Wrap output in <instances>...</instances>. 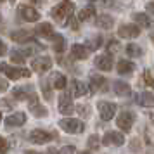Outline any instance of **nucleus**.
Here are the masks:
<instances>
[{"label":"nucleus","instance_id":"nucleus-45","mask_svg":"<svg viewBox=\"0 0 154 154\" xmlns=\"http://www.w3.org/2000/svg\"><path fill=\"white\" fill-rule=\"evenodd\" d=\"M149 118H151V121H152V125H154V114H149Z\"/></svg>","mask_w":154,"mask_h":154},{"label":"nucleus","instance_id":"nucleus-13","mask_svg":"<svg viewBox=\"0 0 154 154\" xmlns=\"http://www.w3.org/2000/svg\"><path fill=\"white\" fill-rule=\"evenodd\" d=\"M94 64H95V68L100 69V71H111L112 69V57L109 56V54L97 56L95 61H94Z\"/></svg>","mask_w":154,"mask_h":154},{"label":"nucleus","instance_id":"nucleus-42","mask_svg":"<svg viewBox=\"0 0 154 154\" xmlns=\"http://www.w3.org/2000/svg\"><path fill=\"white\" fill-rule=\"evenodd\" d=\"M68 24H69V26H71V28H73V29H78V23L75 21V19H73V17H71L69 21H68Z\"/></svg>","mask_w":154,"mask_h":154},{"label":"nucleus","instance_id":"nucleus-41","mask_svg":"<svg viewBox=\"0 0 154 154\" xmlns=\"http://www.w3.org/2000/svg\"><path fill=\"white\" fill-rule=\"evenodd\" d=\"M146 9H147V12H151V14H154V2H149L146 5Z\"/></svg>","mask_w":154,"mask_h":154},{"label":"nucleus","instance_id":"nucleus-10","mask_svg":"<svg viewBox=\"0 0 154 154\" xmlns=\"http://www.w3.org/2000/svg\"><path fill=\"white\" fill-rule=\"evenodd\" d=\"M102 144H104V146H123V144H125V135L121 132L111 130V132H107L104 137H102Z\"/></svg>","mask_w":154,"mask_h":154},{"label":"nucleus","instance_id":"nucleus-5","mask_svg":"<svg viewBox=\"0 0 154 154\" xmlns=\"http://www.w3.org/2000/svg\"><path fill=\"white\" fill-rule=\"evenodd\" d=\"M54 133L47 132V130H42V128H36V130H31L29 132V140L33 142V144H49L50 140H54Z\"/></svg>","mask_w":154,"mask_h":154},{"label":"nucleus","instance_id":"nucleus-44","mask_svg":"<svg viewBox=\"0 0 154 154\" xmlns=\"http://www.w3.org/2000/svg\"><path fill=\"white\" fill-rule=\"evenodd\" d=\"M49 154H59V151L57 149H49Z\"/></svg>","mask_w":154,"mask_h":154},{"label":"nucleus","instance_id":"nucleus-32","mask_svg":"<svg viewBox=\"0 0 154 154\" xmlns=\"http://www.w3.org/2000/svg\"><path fill=\"white\" fill-rule=\"evenodd\" d=\"M11 61L14 64H23L24 63V56H23V52H19V50H12L11 52Z\"/></svg>","mask_w":154,"mask_h":154},{"label":"nucleus","instance_id":"nucleus-43","mask_svg":"<svg viewBox=\"0 0 154 154\" xmlns=\"http://www.w3.org/2000/svg\"><path fill=\"white\" fill-rule=\"evenodd\" d=\"M24 154H40L38 151H31V149H28V151H24Z\"/></svg>","mask_w":154,"mask_h":154},{"label":"nucleus","instance_id":"nucleus-15","mask_svg":"<svg viewBox=\"0 0 154 154\" xmlns=\"http://www.w3.org/2000/svg\"><path fill=\"white\" fill-rule=\"evenodd\" d=\"M87 92H88V87L83 82L71 80V95L73 97H83V95H87Z\"/></svg>","mask_w":154,"mask_h":154},{"label":"nucleus","instance_id":"nucleus-49","mask_svg":"<svg viewBox=\"0 0 154 154\" xmlns=\"http://www.w3.org/2000/svg\"><path fill=\"white\" fill-rule=\"evenodd\" d=\"M0 2H4V0H0Z\"/></svg>","mask_w":154,"mask_h":154},{"label":"nucleus","instance_id":"nucleus-23","mask_svg":"<svg viewBox=\"0 0 154 154\" xmlns=\"http://www.w3.org/2000/svg\"><path fill=\"white\" fill-rule=\"evenodd\" d=\"M104 87H106V78H102L100 75L92 73L90 75V90L97 92V90H100V88H104Z\"/></svg>","mask_w":154,"mask_h":154},{"label":"nucleus","instance_id":"nucleus-30","mask_svg":"<svg viewBox=\"0 0 154 154\" xmlns=\"http://www.w3.org/2000/svg\"><path fill=\"white\" fill-rule=\"evenodd\" d=\"M100 45H102V36H94V38H90V40L87 42V47H85V49L87 50H97Z\"/></svg>","mask_w":154,"mask_h":154},{"label":"nucleus","instance_id":"nucleus-1","mask_svg":"<svg viewBox=\"0 0 154 154\" xmlns=\"http://www.w3.org/2000/svg\"><path fill=\"white\" fill-rule=\"evenodd\" d=\"M73 12H75V4H73L71 0H63L59 5H56V7L50 11V16H52L57 23L64 24V23H68L71 17H73Z\"/></svg>","mask_w":154,"mask_h":154},{"label":"nucleus","instance_id":"nucleus-17","mask_svg":"<svg viewBox=\"0 0 154 154\" xmlns=\"http://www.w3.org/2000/svg\"><path fill=\"white\" fill-rule=\"evenodd\" d=\"M135 100H137V104L139 106H144V107H154V95L151 94V92H140V94H137Z\"/></svg>","mask_w":154,"mask_h":154},{"label":"nucleus","instance_id":"nucleus-24","mask_svg":"<svg viewBox=\"0 0 154 154\" xmlns=\"http://www.w3.org/2000/svg\"><path fill=\"white\" fill-rule=\"evenodd\" d=\"M71 56L75 57V59H78V61H83V59H87V57H88V50L85 49L83 45L75 43V45L71 47Z\"/></svg>","mask_w":154,"mask_h":154},{"label":"nucleus","instance_id":"nucleus-6","mask_svg":"<svg viewBox=\"0 0 154 154\" xmlns=\"http://www.w3.org/2000/svg\"><path fill=\"white\" fill-rule=\"evenodd\" d=\"M17 12H19V16H21L24 21H28V23H35V21L40 19V12H38L35 7L28 5V4H21V5L17 7Z\"/></svg>","mask_w":154,"mask_h":154},{"label":"nucleus","instance_id":"nucleus-34","mask_svg":"<svg viewBox=\"0 0 154 154\" xmlns=\"http://www.w3.org/2000/svg\"><path fill=\"white\" fill-rule=\"evenodd\" d=\"M9 151V142L5 137H0V154H7Z\"/></svg>","mask_w":154,"mask_h":154},{"label":"nucleus","instance_id":"nucleus-39","mask_svg":"<svg viewBox=\"0 0 154 154\" xmlns=\"http://www.w3.org/2000/svg\"><path fill=\"white\" fill-rule=\"evenodd\" d=\"M7 88H9V83L4 80V78H0V94H2V92H5Z\"/></svg>","mask_w":154,"mask_h":154},{"label":"nucleus","instance_id":"nucleus-9","mask_svg":"<svg viewBox=\"0 0 154 154\" xmlns=\"http://www.w3.org/2000/svg\"><path fill=\"white\" fill-rule=\"evenodd\" d=\"M28 107H29V112L33 114V116H36V118H45L47 114H49V111L43 107L40 102H38V97H36V94H33L31 97H29V104H28Z\"/></svg>","mask_w":154,"mask_h":154},{"label":"nucleus","instance_id":"nucleus-26","mask_svg":"<svg viewBox=\"0 0 154 154\" xmlns=\"http://www.w3.org/2000/svg\"><path fill=\"white\" fill-rule=\"evenodd\" d=\"M94 14H95L94 5H87V7H83L78 12V19H80V21H88L90 17H94Z\"/></svg>","mask_w":154,"mask_h":154},{"label":"nucleus","instance_id":"nucleus-48","mask_svg":"<svg viewBox=\"0 0 154 154\" xmlns=\"http://www.w3.org/2000/svg\"><path fill=\"white\" fill-rule=\"evenodd\" d=\"M0 121H2V114H0Z\"/></svg>","mask_w":154,"mask_h":154},{"label":"nucleus","instance_id":"nucleus-16","mask_svg":"<svg viewBox=\"0 0 154 154\" xmlns=\"http://www.w3.org/2000/svg\"><path fill=\"white\" fill-rule=\"evenodd\" d=\"M33 94H35L33 88L29 85H24V87H16L14 90H12V97L17 99V100H21V99H29Z\"/></svg>","mask_w":154,"mask_h":154},{"label":"nucleus","instance_id":"nucleus-25","mask_svg":"<svg viewBox=\"0 0 154 154\" xmlns=\"http://www.w3.org/2000/svg\"><path fill=\"white\" fill-rule=\"evenodd\" d=\"M116 69H118L119 75H130V73H133V69H135V64L130 63V61H126V59H121V61H118Z\"/></svg>","mask_w":154,"mask_h":154},{"label":"nucleus","instance_id":"nucleus-37","mask_svg":"<svg viewBox=\"0 0 154 154\" xmlns=\"http://www.w3.org/2000/svg\"><path fill=\"white\" fill-rule=\"evenodd\" d=\"M42 88H43V97L47 99V100H50V99H52V95H50V88L47 87L45 82H42Z\"/></svg>","mask_w":154,"mask_h":154},{"label":"nucleus","instance_id":"nucleus-40","mask_svg":"<svg viewBox=\"0 0 154 154\" xmlns=\"http://www.w3.org/2000/svg\"><path fill=\"white\" fill-rule=\"evenodd\" d=\"M5 54H7V45H5V43L0 40V57L5 56Z\"/></svg>","mask_w":154,"mask_h":154},{"label":"nucleus","instance_id":"nucleus-46","mask_svg":"<svg viewBox=\"0 0 154 154\" xmlns=\"http://www.w3.org/2000/svg\"><path fill=\"white\" fill-rule=\"evenodd\" d=\"M78 154H90L88 151H82V152H78Z\"/></svg>","mask_w":154,"mask_h":154},{"label":"nucleus","instance_id":"nucleus-3","mask_svg":"<svg viewBox=\"0 0 154 154\" xmlns=\"http://www.w3.org/2000/svg\"><path fill=\"white\" fill-rule=\"evenodd\" d=\"M59 126L68 133H82L85 130V123L75 118H63L59 121Z\"/></svg>","mask_w":154,"mask_h":154},{"label":"nucleus","instance_id":"nucleus-18","mask_svg":"<svg viewBox=\"0 0 154 154\" xmlns=\"http://www.w3.org/2000/svg\"><path fill=\"white\" fill-rule=\"evenodd\" d=\"M112 88L116 92V95H119V97H128V95L132 94L130 85L126 83V82H121V80H116V82L112 83Z\"/></svg>","mask_w":154,"mask_h":154},{"label":"nucleus","instance_id":"nucleus-11","mask_svg":"<svg viewBox=\"0 0 154 154\" xmlns=\"http://www.w3.org/2000/svg\"><path fill=\"white\" fill-rule=\"evenodd\" d=\"M31 68L36 73H45V71H49L52 68V59L47 56L36 57V59H33V63H31Z\"/></svg>","mask_w":154,"mask_h":154},{"label":"nucleus","instance_id":"nucleus-20","mask_svg":"<svg viewBox=\"0 0 154 154\" xmlns=\"http://www.w3.org/2000/svg\"><path fill=\"white\" fill-rule=\"evenodd\" d=\"M50 83H52V87L54 88H57V90H63L64 87H66V83H68V80H66V76H64L63 73H52L50 75Z\"/></svg>","mask_w":154,"mask_h":154},{"label":"nucleus","instance_id":"nucleus-7","mask_svg":"<svg viewBox=\"0 0 154 154\" xmlns=\"http://www.w3.org/2000/svg\"><path fill=\"white\" fill-rule=\"evenodd\" d=\"M97 109H99L100 118L104 119V121L112 119V118H114V114H116V104L107 102V100H100V102L97 104Z\"/></svg>","mask_w":154,"mask_h":154},{"label":"nucleus","instance_id":"nucleus-35","mask_svg":"<svg viewBox=\"0 0 154 154\" xmlns=\"http://www.w3.org/2000/svg\"><path fill=\"white\" fill-rule=\"evenodd\" d=\"M76 109H78V112H80L82 116H85V118L90 116V107H88V106H78Z\"/></svg>","mask_w":154,"mask_h":154},{"label":"nucleus","instance_id":"nucleus-28","mask_svg":"<svg viewBox=\"0 0 154 154\" xmlns=\"http://www.w3.org/2000/svg\"><path fill=\"white\" fill-rule=\"evenodd\" d=\"M36 33L42 36H54V28L50 23H42L38 28H36Z\"/></svg>","mask_w":154,"mask_h":154},{"label":"nucleus","instance_id":"nucleus-50","mask_svg":"<svg viewBox=\"0 0 154 154\" xmlns=\"http://www.w3.org/2000/svg\"><path fill=\"white\" fill-rule=\"evenodd\" d=\"M11 2H14V0H11Z\"/></svg>","mask_w":154,"mask_h":154},{"label":"nucleus","instance_id":"nucleus-2","mask_svg":"<svg viewBox=\"0 0 154 154\" xmlns=\"http://www.w3.org/2000/svg\"><path fill=\"white\" fill-rule=\"evenodd\" d=\"M0 71L9 78V80H19V78H29L31 76V71L26 68H12L11 64L2 63L0 64Z\"/></svg>","mask_w":154,"mask_h":154},{"label":"nucleus","instance_id":"nucleus-38","mask_svg":"<svg viewBox=\"0 0 154 154\" xmlns=\"http://www.w3.org/2000/svg\"><path fill=\"white\" fill-rule=\"evenodd\" d=\"M75 151H76V149H75L73 146H66V147H63V149L59 151V154H75Z\"/></svg>","mask_w":154,"mask_h":154},{"label":"nucleus","instance_id":"nucleus-19","mask_svg":"<svg viewBox=\"0 0 154 154\" xmlns=\"http://www.w3.org/2000/svg\"><path fill=\"white\" fill-rule=\"evenodd\" d=\"M11 38H12L14 42H17V43H29V42H33V36H31V33L24 31V29L12 31V33H11Z\"/></svg>","mask_w":154,"mask_h":154},{"label":"nucleus","instance_id":"nucleus-33","mask_svg":"<svg viewBox=\"0 0 154 154\" xmlns=\"http://www.w3.org/2000/svg\"><path fill=\"white\" fill-rule=\"evenodd\" d=\"M142 82L146 85H149L151 88H154V78L151 75V71H144V75H142Z\"/></svg>","mask_w":154,"mask_h":154},{"label":"nucleus","instance_id":"nucleus-8","mask_svg":"<svg viewBox=\"0 0 154 154\" xmlns=\"http://www.w3.org/2000/svg\"><path fill=\"white\" fill-rule=\"evenodd\" d=\"M59 111H61V114H64V116L73 114L75 104H73V99H71L69 94H61V95H59Z\"/></svg>","mask_w":154,"mask_h":154},{"label":"nucleus","instance_id":"nucleus-21","mask_svg":"<svg viewBox=\"0 0 154 154\" xmlns=\"http://www.w3.org/2000/svg\"><path fill=\"white\" fill-rule=\"evenodd\" d=\"M133 21L137 23L139 26H144V28H152L154 26L152 19L147 14H142V12H135V14H133Z\"/></svg>","mask_w":154,"mask_h":154},{"label":"nucleus","instance_id":"nucleus-27","mask_svg":"<svg viewBox=\"0 0 154 154\" xmlns=\"http://www.w3.org/2000/svg\"><path fill=\"white\" fill-rule=\"evenodd\" d=\"M54 50H56L57 54H63L64 49H66V40H64L63 35H54Z\"/></svg>","mask_w":154,"mask_h":154},{"label":"nucleus","instance_id":"nucleus-29","mask_svg":"<svg viewBox=\"0 0 154 154\" xmlns=\"http://www.w3.org/2000/svg\"><path fill=\"white\" fill-rule=\"evenodd\" d=\"M126 54L130 57H140L142 56V49L139 45H135V43H128L126 45Z\"/></svg>","mask_w":154,"mask_h":154},{"label":"nucleus","instance_id":"nucleus-22","mask_svg":"<svg viewBox=\"0 0 154 154\" xmlns=\"http://www.w3.org/2000/svg\"><path fill=\"white\" fill-rule=\"evenodd\" d=\"M95 24L102 29H111L112 24H114V19H112L109 14H100V16H97V19H95Z\"/></svg>","mask_w":154,"mask_h":154},{"label":"nucleus","instance_id":"nucleus-4","mask_svg":"<svg viewBox=\"0 0 154 154\" xmlns=\"http://www.w3.org/2000/svg\"><path fill=\"white\" fill-rule=\"evenodd\" d=\"M133 123H135V114L132 111H121L119 116L116 118V125L119 126V130L123 132H130Z\"/></svg>","mask_w":154,"mask_h":154},{"label":"nucleus","instance_id":"nucleus-36","mask_svg":"<svg viewBox=\"0 0 154 154\" xmlns=\"http://www.w3.org/2000/svg\"><path fill=\"white\" fill-rule=\"evenodd\" d=\"M118 49H119V43L116 42V40H112V42H109V45H107V50H109V54H112V52H116Z\"/></svg>","mask_w":154,"mask_h":154},{"label":"nucleus","instance_id":"nucleus-12","mask_svg":"<svg viewBox=\"0 0 154 154\" xmlns=\"http://www.w3.org/2000/svg\"><path fill=\"white\" fill-rule=\"evenodd\" d=\"M140 35V28L137 24H121L118 28L119 38H137Z\"/></svg>","mask_w":154,"mask_h":154},{"label":"nucleus","instance_id":"nucleus-14","mask_svg":"<svg viewBox=\"0 0 154 154\" xmlns=\"http://www.w3.org/2000/svg\"><path fill=\"white\" fill-rule=\"evenodd\" d=\"M26 123V114L24 112H14V114H9L7 118H5V125L9 128H12V126H23Z\"/></svg>","mask_w":154,"mask_h":154},{"label":"nucleus","instance_id":"nucleus-47","mask_svg":"<svg viewBox=\"0 0 154 154\" xmlns=\"http://www.w3.org/2000/svg\"><path fill=\"white\" fill-rule=\"evenodd\" d=\"M151 40H152V43H154V33H151Z\"/></svg>","mask_w":154,"mask_h":154},{"label":"nucleus","instance_id":"nucleus-31","mask_svg":"<svg viewBox=\"0 0 154 154\" xmlns=\"http://www.w3.org/2000/svg\"><path fill=\"white\" fill-rule=\"evenodd\" d=\"M87 146H88V149H92V151H97L99 147H100V140H99L97 135H90V137H88V142H87Z\"/></svg>","mask_w":154,"mask_h":154}]
</instances>
